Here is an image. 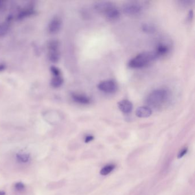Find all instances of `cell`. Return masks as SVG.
<instances>
[{"label":"cell","instance_id":"6","mask_svg":"<svg viewBox=\"0 0 195 195\" xmlns=\"http://www.w3.org/2000/svg\"><path fill=\"white\" fill-rule=\"evenodd\" d=\"M98 89L106 93H113L116 92L117 85L113 80H106L100 82L97 86Z\"/></svg>","mask_w":195,"mask_h":195},{"label":"cell","instance_id":"25","mask_svg":"<svg viewBox=\"0 0 195 195\" xmlns=\"http://www.w3.org/2000/svg\"><path fill=\"white\" fill-rule=\"evenodd\" d=\"M2 3H3V2L1 1H0V7L2 5Z\"/></svg>","mask_w":195,"mask_h":195},{"label":"cell","instance_id":"21","mask_svg":"<svg viewBox=\"0 0 195 195\" xmlns=\"http://www.w3.org/2000/svg\"><path fill=\"white\" fill-rule=\"evenodd\" d=\"M94 139V137L92 136V135H89V136H87L85 139V143H89L90 141H92Z\"/></svg>","mask_w":195,"mask_h":195},{"label":"cell","instance_id":"8","mask_svg":"<svg viewBox=\"0 0 195 195\" xmlns=\"http://www.w3.org/2000/svg\"><path fill=\"white\" fill-rule=\"evenodd\" d=\"M170 50L171 49L169 45L164 42H160L158 44L156 48V51H154L158 58L166 56L169 53Z\"/></svg>","mask_w":195,"mask_h":195},{"label":"cell","instance_id":"13","mask_svg":"<svg viewBox=\"0 0 195 195\" xmlns=\"http://www.w3.org/2000/svg\"><path fill=\"white\" fill-rule=\"evenodd\" d=\"M34 13V10L32 8H27L26 9L21 11L20 13L18 14L17 18L18 20H22L25 18L29 17L31 15Z\"/></svg>","mask_w":195,"mask_h":195},{"label":"cell","instance_id":"24","mask_svg":"<svg viewBox=\"0 0 195 195\" xmlns=\"http://www.w3.org/2000/svg\"><path fill=\"white\" fill-rule=\"evenodd\" d=\"M6 195V193H5V192H4V191H0V195Z\"/></svg>","mask_w":195,"mask_h":195},{"label":"cell","instance_id":"17","mask_svg":"<svg viewBox=\"0 0 195 195\" xmlns=\"http://www.w3.org/2000/svg\"><path fill=\"white\" fill-rule=\"evenodd\" d=\"M9 29V24L7 22H4L0 24V37H2L7 34Z\"/></svg>","mask_w":195,"mask_h":195},{"label":"cell","instance_id":"7","mask_svg":"<svg viewBox=\"0 0 195 195\" xmlns=\"http://www.w3.org/2000/svg\"><path fill=\"white\" fill-rule=\"evenodd\" d=\"M62 27V21L59 17L52 18L48 25V32L51 34L57 33Z\"/></svg>","mask_w":195,"mask_h":195},{"label":"cell","instance_id":"10","mask_svg":"<svg viewBox=\"0 0 195 195\" xmlns=\"http://www.w3.org/2000/svg\"><path fill=\"white\" fill-rule=\"evenodd\" d=\"M72 98L76 103L82 105H88L90 104L91 102V100L89 97L82 94L72 93Z\"/></svg>","mask_w":195,"mask_h":195},{"label":"cell","instance_id":"9","mask_svg":"<svg viewBox=\"0 0 195 195\" xmlns=\"http://www.w3.org/2000/svg\"><path fill=\"white\" fill-rule=\"evenodd\" d=\"M118 106L120 110L125 114H128L133 110V104L128 100H123L118 103Z\"/></svg>","mask_w":195,"mask_h":195},{"label":"cell","instance_id":"22","mask_svg":"<svg viewBox=\"0 0 195 195\" xmlns=\"http://www.w3.org/2000/svg\"><path fill=\"white\" fill-rule=\"evenodd\" d=\"M189 19H192V18H193V11L191 10V11H190V12H189Z\"/></svg>","mask_w":195,"mask_h":195},{"label":"cell","instance_id":"15","mask_svg":"<svg viewBox=\"0 0 195 195\" xmlns=\"http://www.w3.org/2000/svg\"><path fill=\"white\" fill-rule=\"evenodd\" d=\"M116 168V166L113 164L107 165L103 167L100 171V174L103 176H106L110 173Z\"/></svg>","mask_w":195,"mask_h":195},{"label":"cell","instance_id":"14","mask_svg":"<svg viewBox=\"0 0 195 195\" xmlns=\"http://www.w3.org/2000/svg\"><path fill=\"white\" fill-rule=\"evenodd\" d=\"M64 82V79L61 76H53L51 80V85L54 88H59L62 85Z\"/></svg>","mask_w":195,"mask_h":195},{"label":"cell","instance_id":"3","mask_svg":"<svg viewBox=\"0 0 195 195\" xmlns=\"http://www.w3.org/2000/svg\"><path fill=\"white\" fill-rule=\"evenodd\" d=\"M157 58L154 51H144L131 59L128 63V66L131 68H142Z\"/></svg>","mask_w":195,"mask_h":195},{"label":"cell","instance_id":"4","mask_svg":"<svg viewBox=\"0 0 195 195\" xmlns=\"http://www.w3.org/2000/svg\"><path fill=\"white\" fill-rule=\"evenodd\" d=\"M144 5L139 1H129L125 3L123 7L124 13L130 17H137L143 13Z\"/></svg>","mask_w":195,"mask_h":195},{"label":"cell","instance_id":"18","mask_svg":"<svg viewBox=\"0 0 195 195\" xmlns=\"http://www.w3.org/2000/svg\"><path fill=\"white\" fill-rule=\"evenodd\" d=\"M14 189L18 192H23L25 189V185L21 182H18L15 184Z\"/></svg>","mask_w":195,"mask_h":195},{"label":"cell","instance_id":"19","mask_svg":"<svg viewBox=\"0 0 195 195\" xmlns=\"http://www.w3.org/2000/svg\"><path fill=\"white\" fill-rule=\"evenodd\" d=\"M51 71L53 76H61V72L60 70L56 67V66H51Z\"/></svg>","mask_w":195,"mask_h":195},{"label":"cell","instance_id":"20","mask_svg":"<svg viewBox=\"0 0 195 195\" xmlns=\"http://www.w3.org/2000/svg\"><path fill=\"white\" fill-rule=\"evenodd\" d=\"M187 152H188V148H184V149L179 153V154H178V158H183V156H184L185 154H187Z\"/></svg>","mask_w":195,"mask_h":195},{"label":"cell","instance_id":"11","mask_svg":"<svg viewBox=\"0 0 195 195\" xmlns=\"http://www.w3.org/2000/svg\"><path fill=\"white\" fill-rule=\"evenodd\" d=\"M152 111L148 106H140L136 110V115L140 118H147L151 116Z\"/></svg>","mask_w":195,"mask_h":195},{"label":"cell","instance_id":"5","mask_svg":"<svg viewBox=\"0 0 195 195\" xmlns=\"http://www.w3.org/2000/svg\"><path fill=\"white\" fill-rule=\"evenodd\" d=\"M48 58L53 63H57L60 58V43L57 40H51L48 45Z\"/></svg>","mask_w":195,"mask_h":195},{"label":"cell","instance_id":"2","mask_svg":"<svg viewBox=\"0 0 195 195\" xmlns=\"http://www.w3.org/2000/svg\"><path fill=\"white\" fill-rule=\"evenodd\" d=\"M169 94L164 89H158L150 93L147 97L146 103L149 108H158L163 106L168 100Z\"/></svg>","mask_w":195,"mask_h":195},{"label":"cell","instance_id":"12","mask_svg":"<svg viewBox=\"0 0 195 195\" xmlns=\"http://www.w3.org/2000/svg\"><path fill=\"white\" fill-rule=\"evenodd\" d=\"M17 161L21 164H27L31 160V155L27 153H18L16 154Z\"/></svg>","mask_w":195,"mask_h":195},{"label":"cell","instance_id":"16","mask_svg":"<svg viewBox=\"0 0 195 195\" xmlns=\"http://www.w3.org/2000/svg\"><path fill=\"white\" fill-rule=\"evenodd\" d=\"M143 31L148 34H152L154 33L156 31V27H154L153 25L151 24H145L143 25L142 27Z\"/></svg>","mask_w":195,"mask_h":195},{"label":"cell","instance_id":"1","mask_svg":"<svg viewBox=\"0 0 195 195\" xmlns=\"http://www.w3.org/2000/svg\"><path fill=\"white\" fill-rule=\"evenodd\" d=\"M94 9L100 14H104L106 19L114 21L119 18L120 12L116 6L110 1H98L94 4Z\"/></svg>","mask_w":195,"mask_h":195},{"label":"cell","instance_id":"23","mask_svg":"<svg viewBox=\"0 0 195 195\" xmlns=\"http://www.w3.org/2000/svg\"><path fill=\"white\" fill-rule=\"evenodd\" d=\"M5 69V66L3 64H1L0 65V72H2L4 69Z\"/></svg>","mask_w":195,"mask_h":195}]
</instances>
